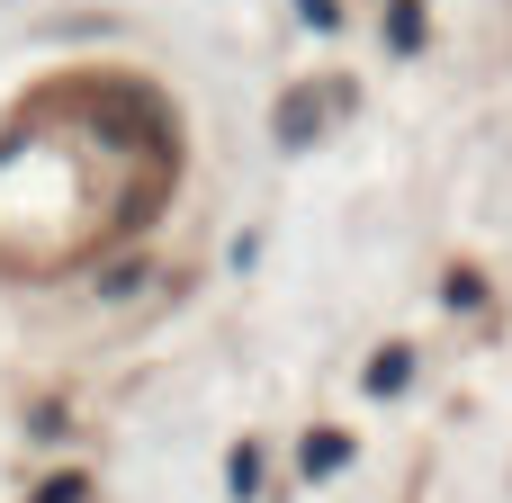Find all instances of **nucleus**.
<instances>
[{
    "instance_id": "f257e3e1",
    "label": "nucleus",
    "mask_w": 512,
    "mask_h": 503,
    "mask_svg": "<svg viewBox=\"0 0 512 503\" xmlns=\"http://www.w3.org/2000/svg\"><path fill=\"white\" fill-rule=\"evenodd\" d=\"M180 180V126L144 81H54L0 135V270H72Z\"/></svg>"
},
{
    "instance_id": "f03ea898",
    "label": "nucleus",
    "mask_w": 512,
    "mask_h": 503,
    "mask_svg": "<svg viewBox=\"0 0 512 503\" xmlns=\"http://www.w3.org/2000/svg\"><path fill=\"white\" fill-rule=\"evenodd\" d=\"M414 387V351H378L369 360V396H405Z\"/></svg>"
},
{
    "instance_id": "7ed1b4c3",
    "label": "nucleus",
    "mask_w": 512,
    "mask_h": 503,
    "mask_svg": "<svg viewBox=\"0 0 512 503\" xmlns=\"http://www.w3.org/2000/svg\"><path fill=\"white\" fill-rule=\"evenodd\" d=\"M333 468H351V441H342V432L306 441V477H333Z\"/></svg>"
},
{
    "instance_id": "20e7f679",
    "label": "nucleus",
    "mask_w": 512,
    "mask_h": 503,
    "mask_svg": "<svg viewBox=\"0 0 512 503\" xmlns=\"http://www.w3.org/2000/svg\"><path fill=\"white\" fill-rule=\"evenodd\" d=\"M225 486H234V495H261V450H234V459H225Z\"/></svg>"
},
{
    "instance_id": "39448f33",
    "label": "nucleus",
    "mask_w": 512,
    "mask_h": 503,
    "mask_svg": "<svg viewBox=\"0 0 512 503\" xmlns=\"http://www.w3.org/2000/svg\"><path fill=\"white\" fill-rule=\"evenodd\" d=\"M387 36H396V45H423V9L396 0V9H387Z\"/></svg>"
},
{
    "instance_id": "423d86ee",
    "label": "nucleus",
    "mask_w": 512,
    "mask_h": 503,
    "mask_svg": "<svg viewBox=\"0 0 512 503\" xmlns=\"http://www.w3.org/2000/svg\"><path fill=\"white\" fill-rule=\"evenodd\" d=\"M306 126H315V99H288V108H279V135H288V144H306Z\"/></svg>"
},
{
    "instance_id": "0eeeda50",
    "label": "nucleus",
    "mask_w": 512,
    "mask_h": 503,
    "mask_svg": "<svg viewBox=\"0 0 512 503\" xmlns=\"http://www.w3.org/2000/svg\"><path fill=\"white\" fill-rule=\"evenodd\" d=\"M297 9H306V27H333L342 18V0H297Z\"/></svg>"
},
{
    "instance_id": "6e6552de",
    "label": "nucleus",
    "mask_w": 512,
    "mask_h": 503,
    "mask_svg": "<svg viewBox=\"0 0 512 503\" xmlns=\"http://www.w3.org/2000/svg\"><path fill=\"white\" fill-rule=\"evenodd\" d=\"M81 495H90L81 477H54V486H45V503H81Z\"/></svg>"
}]
</instances>
